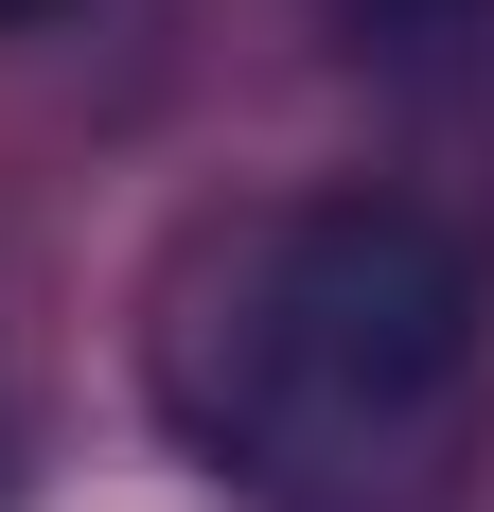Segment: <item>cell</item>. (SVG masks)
Instances as JSON below:
<instances>
[{"mask_svg": "<svg viewBox=\"0 0 494 512\" xmlns=\"http://www.w3.org/2000/svg\"><path fill=\"white\" fill-rule=\"evenodd\" d=\"M36 18H53V0H0V36H36Z\"/></svg>", "mask_w": 494, "mask_h": 512, "instance_id": "cell-3", "label": "cell"}, {"mask_svg": "<svg viewBox=\"0 0 494 512\" xmlns=\"http://www.w3.org/2000/svg\"><path fill=\"white\" fill-rule=\"evenodd\" d=\"M318 18H336V36L371 53V71H406V89H442L459 53H477V18H494V0H318Z\"/></svg>", "mask_w": 494, "mask_h": 512, "instance_id": "cell-2", "label": "cell"}, {"mask_svg": "<svg viewBox=\"0 0 494 512\" xmlns=\"http://www.w3.org/2000/svg\"><path fill=\"white\" fill-rule=\"evenodd\" d=\"M142 389L230 512H459L494 424V283L406 195H265L159 265Z\"/></svg>", "mask_w": 494, "mask_h": 512, "instance_id": "cell-1", "label": "cell"}, {"mask_svg": "<svg viewBox=\"0 0 494 512\" xmlns=\"http://www.w3.org/2000/svg\"><path fill=\"white\" fill-rule=\"evenodd\" d=\"M0 512H18V442H0Z\"/></svg>", "mask_w": 494, "mask_h": 512, "instance_id": "cell-4", "label": "cell"}]
</instances>
